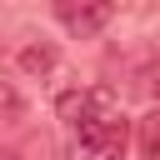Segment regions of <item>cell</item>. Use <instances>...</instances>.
Segmentation results:
<instances>
[{"mask_svg": "<svg viewBox=\"0 0 160 160\" xmlns=\"http://www.w3.org/2000/svg\"><path fill=\"white\" fill-rule=\"evenodd\" d=\"M115 15V0H55V20L65 25V35L75 40H90L110 25Z\"/></svg>", "mask_w": 160, "mask_h": 160, "instance_id": "obj_2", "label": "cell"}, {"mask_svg": "<svg viewBox=\"0 0 160 160\" xmlns=\"http://www.w3.org/2000/svg\"><path fill=\"white\" fill-rule=\"evenodd\" d=\"M130 140V120L120 110L110 115H95L85 125H75V140H70V160H115Z\"/></svg>", "mask_w": 160, "mask_h": 160, "instance_id": "obj_1", "label": "cell"}, {"mask_svg": "<svg viewBox=\"0 0 160 160\" xmlns=\"http://www.w3.org/2000/svg\"><path fill=\"white\" fill-rule=\"evenodd\" d=\"M135 140H140V155H145V160H160V110L140 115V125H135Z\"/></svg>", "mask_w": 160, "mask_h": 160, "instance_id": "obj_4", "label": "cell"}, {"mask_svg": "<svg viewBox=\"0 0 160 160\" xmlns=\"http://www.w3.org/2000/svg\"><path fill=\"white\" fill-rule=\"evenodd\" d=\"M15 65H20V75H30V80H50V75L60 70V50H55L50 40H30V45H20Z\"/></svg>", "mask_w": 160, "mask_h": 160, "instance_id": "obj_3", "label": "cell"}, {"mask_svg": "<svg viewBox=\"0 0 160 160\" xmlns=\"http://www.w3.org/2000/svg\"><path fill=\"white\" fill-rule=\"evenodd\" d=\"M25 120V100L10 80H0V125H20Z\"/></svg>", "mask_w": 160, "mask_h": 160, "instance_id": "obj_5", "label": "cell"}, {"mask_svg": "<svg viewBox=\"0 0 160 160\" xmlns=\"http://www.w3.org/2000/svg\"><path fill=\"white\" fill-rule=\"evenodd\" d=\"M60 120H70V125L85 120V90H65L60 95Z\"/></svg>", "mask_w": 160, "mask_h": 160, "instance_id": "obj_7", "label": "cell"}, {"mask_svg": "<svg viewBox=\"0 0 160 160\" xmlns=\"http://www.w3.org/2000/svg\"><path fill=\"white\" fill-rule=\"evenodd\" d=\"M135 80H140V90H145V95H160V50H155V55H145V65L135 70Z\"/></svg>", "mask_w": 160, "mask_h": 160, "instance_id": "obj_6", "label": "cell"}, {"mask_svg": "<svg viewBox=\"0 0 160 160\" xmlns=\"http://www.w3.org/2000/svg\"><path fill=\"white\" fill-rule=\"evenodd\" d=\"M0 160H25V155H15V150H0Z\"/></svg>", "mask_w": 160, "mask_h": 160, "instance_id": "obj_8", "label": "cell"}]
</instances>
